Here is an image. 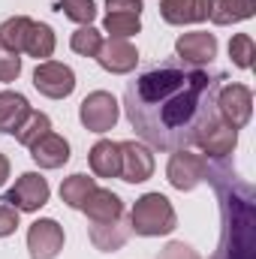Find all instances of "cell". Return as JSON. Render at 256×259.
<instances>
[{
  "mask_svg": "<svg viewBox=\"0 0 256 259\" xmlns=\"http://www.w3.org/2000/svg\"><path fill=\"white\" fill-rule=\"evenodd\" d=\"M226 75L190 66L178 58L145 66L124 91V112L136 136L157 151L196 145L199 133L217 118L214 97Z\"/></svg>",
  "mask_w": 256,
  "mask_h": 259,
  "instance_id": "6da1fadb",
  "label": "cell"
},
{
  "mask_svg": "<svg viewBox=\"0 0 256 259\" xmlns=\"http://www.w3.org/2000/svg\"><path fill=\"white\" fill-rule=\"evenodd\" d=\"M55 46H58V36L52 30V24H42V21H33L30 24V33H27V42H24V52L30 58L39 61H49L55 55Z\"/></svg>",
  "mask_w": 256,
  "mask_h": 259,
  "instance_id": "7402d4cb",
  "label": "cell"
},
{
  "mask_svg": "<svg viewBox=\"0 0 256 259\" xmlns=\"http://www.w3.org/2000/svg\"><path fill=\"white\" fill-rule=\"evenodd\" d=\"M100 46H103V33H100L94 24H81V27L69 36V49H72L75 55H81V58H97Z\"/></svg>",
  "mask_w": 256,
  "mask_h": 259,
  "instance_id": "484cf974",
  "label": "cell"
},
{
  "mask_svg": "<svg viewBox=\"0 0 256 259\" xmlns=\"http://www.w3.org/2000/svg\"><path fill=\"white\" fill-rule=\"evenodd\" d=\"M30 157L39 169H61L64 163H69V142L61 133H46L39 142L30 145Z\"/></svg>",
  "mask_w": 256,
  "mask_h": 259,
  "instance_id": "9a60e30c",
  "label": "cell"
},
{
  "mask_svg": "<svg viewBox=\"0 0 256 259\" xmlns=\"http://www.w3.org/2000/svg\"><path fill=\"white\" fill-rule=\"evenodd\" d=\"M88 163H91V172L97 178H118L121 175V148H118V142L100 139L88 151Z\"/></svg>",
  "mask_w": 256,
  "mask_h": 259,
  "instance_id": "ac0fdd59",
  "label": "cell"
},
{
  "mask_svg": "<svg viewBox=\"0 0 256 259\" xmlns=\"http://www.w3.org/2000/svg\"><path fill=\"white\" fill-rule=\"evenodd\" d=\"M253 12L256 0H208V18L217 27L247 21V18H253Z\"/></svg>",
  "mask_w": 256,
  "mask_h": 259,
  "instance_id": "d6986e66",
  "label": "cell"
},
{
  "mask_svg": "<svg viewBox=\"0 0 256 259\" xmlns=\"http://www.w3.org/2000/svg\"><path fill=\"white\" fill-rule=\"evenodd\" d=\"M157 259H199V253L193 250L190 244H184V241H169V244L160 250Z\"/></svg>",
  "mask_w": 256,
  "mask_h": 259,
  "instance_id": "4dcf8cb0",
  "label": "cell"
},
{
  "mask_svg": "<svg viewBox=\"0 0 256 259\" xmlns=\"http://www.w3.org/2000/svg\"><path fill=\"white\" fill-rule=\"evenodd\" d=\"M15 229H18V211H15L12 205L0 202V238L15 235Z\"/></svg>",
  "mask_w": 256,
  "mask_h": 259,
  "instance_id": "f546056e",
  "label": "cell"
},
{
  "mask_svg": "<svg viewBox=\"0 0 256 259\" xmlns=\"http://www.w3.org/2000/svg\"><path fill=\"white\" fill-rule=\"evenodd\" d=\"M253 36L250 33H235L232 39H229V58H232V64L238 66V69H250L253 64Z\"/></svg>",
  "mask_w": 256,
  "mask_h": 259,
  "instance_id": "83f0119b",
  "label": "cell"
},
{
  "mask_svg": "<svg viewBox=\"0 0 256 259\" xmlns=\"http://www.w3.org/2000/svg\"><path fill=\"white\" fill-rule=\"evenodd\" d=\"M175 58L190 66H205L217 58V36L205 33V30H193V33H181L175 39Z\"/></svg>",
  "mask_w": 256,
  "mask_h": 259,
  "instance_id": "8fae6325",
  "label": "cell"
},
{
  "mask_svg": "<svg viewBox=\"0 0 256 259\" xmlns=\"http://www.w3.org/2000/svg\"><path fill=\"white\" fill-rule=\"evenodd\" d=\"M97 64L112 75H127L139 64V52L130 39H112L109 36V39H103V46L97 52Z\"/></svg>",
  "mask_w": 256,
  "mask_h": 259,
  "instance_id": "7c38bea8",
  "label": "cell"
},
{
  "mask_svg": "<svg viewBox=\"0 0 256 259\" xmlns=\"http://www.w3.org/2000/svg\"><path fill=\"white\" fill-rule=\"evenodd\" d=\"M55 9L64 12L66 18L75 21V24H91L97 18V3L94 0H58Z\"/></svg>",
  "mask_w": 256,
  "mask_h": 259,
  "instance_id": "4316f807",
  "label": "cell"
},
{
  "mask_svg": "<svg viewBox=\"0 0 256 259\" xmlns=\"http://www.w3.org/2000/svg\"><path fill=\"white\" fill-rule=\"evenodd\" d=\"M211 187L220 199V244L211 259H256V190L226 163H208Z\"/></svg>",
  "mask_w": 256,
  "mask_h": 259,
  "instance_id": "7a4b0ae2",
  "label": "cell"
},
{
  "mask_svg": "<svg viewBox=\"0 0 256 259\" xmlns=\"http://www.w3.org/2000/svg\"><path fill=\"white\" fill-rule=\"evenodd\" d=\"M46 133H52V118H49L46 112H30V115L24 118V124L15 130L12 136H15V142H18V145L30 148V145H33V142H39Z\"/></svg>",
  "mask_w": 256,
  "mask_h": 259,
  "instance_id": "d4e9b609",
  "label": "cell"
},
{
  "mask_svg": "<svg viewBox=\"0 0 256 259\" xmlns=\"http://www.w3.org/2000/svg\"><path fill=\"white\" fill-rule=\"evenodd\" d=\"M27 250L30 259H55L64 250V226L52 217H39L27 229Z\"/></svg>",
  "mask_w": 256,
  "mask_h": 259,
  "instance_id": "30bf717a",
  "label": "cell"
},
{
  "mask_svg": "<svg viewBox=\"0 0 256 259\" xmlns=\"http://www.w3.org/2000/svg\"><path fill=\"white\" fill-rule=\"evenodd\" d=\"M21 75V58L18 55H9V52H0V81L9 84Z\"/></svg>",
  "mask_w": 256,
  "mask_h": 259,
  "instance_id": "f1b7e54d",
  "label": "cell"
},
{
  "mask_svg": "<svg viewBox=\"0 0 256 259\" xmlns=\"http://www.w3.org/2000/svg\"><path fill=\"white\" fill-rule=\"evenodd\" d=\"M33 88L49 100H66L75 91V72L61 61H39L33 69Z\"/></svg>",
  "mask_w": 256,
  "mask_h": 259,
  "instance_id": "52a82bcc",
  "label": "cell"
},
{
  "mask_svg": "<svg viewBox=\"0 0 256 259\" xmlns=\"http://www.w3.org/2000/svg\"><path fill=\"white\" fill-rule=\"evenodd\" d=\"M6 178H9V157L0 154V187L6 184Z\"/></svg>",
  "mask_w": 256,
  "mask_h": 259,
  "instance_id": "d6a6232c",
  "label": "cell"
},
{
  "mask_svg": "<svg viewBox=\"0 0 256 259\" xmlns=\"http://www.w3.org/2000/svg\"><path fill=\"white\" fill-rule=\"evenodd\" d=\"M118 118H121V109H118V100L109 91H94L78 106V121L91 133H109L118 124Z\"/></svg>",
  "mask_w": 256,
  "mask_h": 259,
  "instance_id": "8992f818",
  "label": "cell"
},
{
  "mask_svg": "<svg viewBox=\"0 0 256 259\" xmlns=\"http://www.w3.org/2000/svg\"><path fill=\"white\" fill-rule=\"evenodd\" d=\"M81 211L88 214L91 223H109V220H118L124 214V199L106 187H97L88 196V202L81 205Z\"/></svg>",
  "mask_w": 256,
  "mask_h": 259,
  "instance_id": "e0dca14e",
  "label": "cell"
},
{
  "mask_svg": "<svg viewBox=\"0 0 256 259\" xmlns=\"http://www.w3.org/2000/svg\"><path fill=\"white\" fill-rule=\"evenodd\" d=\"M30 103L24 94L18 91H0V133H15V130L24 124V118L30 115Z\"/></svg>",
  "mask_w": 256,
  "mask_h": 259,
  "instance_id": "ffe728a7",
  "label": "cell"
},
{
  "mask_svg": "<svg viewBox=\"0 0 256 259\" xmlns=\"http://www.w3.org/2000/svg\"><path fill=\"white\" fill-rule=\"evenodd\" d=\"M121 148V181L127 184H145L151 175H154V154L145 142H136V139H127V142H118Z\"/></svg>",
  "mask_w": 256,
  "mask_h": 259,
  "instance_id": "9c48e42d",
  "label": "cell"
},
{
  "mask_svg": "<svg viewBox=\"0 0 256 259\" xmlns=\"http://www.w3.org/2000/svg\"><path fill=\"white\" fill-rule=\"evenodd\" d=\"M160 15L166 24H199L208 21V0H160Z\"/></svg>",
  "mask_w": 256,
  "mask_h": 259,
  "instance_id": "2e32d148",
  "label": "cell"
},
{
  "mask_svg": "<svg viewBox=\"0 0 256 259\" xmlns=\"http://www.w3.org/2000/svg\"><path fill=\"white\" fill-rule=\"evenodd\" d=\"M196 145L202 148V154H208V157H214V160H223V157H229V154L235 151V145H238V130H232L229 124H223L220 118H214L208 127L199 133Z\"/></svg>",
  "mask_w": 256,
  "mask_h": 259,
  "instance_id": "4fadbf2b",
  "label": "cell"
},
{
  "mask_svg": "<svg viewBox=\"0 0 256 259\" xmlns=\"http://www.w3.org/2000/svg\"><path fill=\"white\" fill-rule=\"evenodd\" d=\"M88 235H91V244H94L97 250L115 253V250H121V247L127 244V238L133 235V229H130V220L121 214L118 220H109V223H91Z\"/></svg>",
  "mask_w": 256,
  "mask_h": 259,
  "instance_id": "5bb4252c",
  "label": "cell"
},
{
  "mask_svg": "<svg viewBox=\"0 0 256 259\" xmlns=\"http://www.w3.org/2000/svg\"><path fill=\"white\" fill-rule=\"evenodd\" d=\"M106 9L109 12H133V15H142V0H106Z\"/></svg>",
  "mask_w": 256,
  "mask_h": 259,
  "instance_id": "1f68e13d",
  "label": "cell"
},
{
  "mask_svg": "<svg viewBox=\"0 0 256 259\" xmlns=\"http://www.w3.org/2000/svg\"><path fill=\"white\" fill-rule=\"evenodd\" d=\"M178 226L175 208L163 193H145L136 199L133 211H130V229L142 238H160L169 235Z\"/></svg>",
  "mask_w": 256,
  "mask_h": 259,
  "instance_id": "3957f363",
  "label": "cell"
},
{
  "mask_svg": "<svg viewBox=\"0 0 256 259\" xmlns=\"http://www.w3.org/2000/svg\"><path fill=\"white\" fill-rule=\"evenodd\" d=\"M214 109H217V118L232 130L247 127L250 115H253V91L247 84H238V81L220 84V91L214 97Z\"/></svg>",
  "mask_w": 256,
  "mask_h": 259,
  "instance_id": "277c9868",
  "label": "cell"
},
{
  "mask_svg": "<svg viewBox=\"0 0 256 259\" xmlns=\"http://www.w3.org/2000/svg\"><path fill=\"white\" fill-rule=\"evenodd\" d=\"M208 175V157L205 154H193L187 148L181 151H172L169 157V166H166V178L175 190L187 193V190H196Z\"/></svg>",
  "mask_w": 256,
  "mask_h": 259,
  "instance_id": "5b68a950",
  "label": "cell"
},
{
  "mask_svg": "<svg viewBox=\"0 0 256 259\" xmlns=\"http://www.w3.org/2000/svg\"><path fill=\"white\" fill-rule=\"evenodd\" d=\"M103 30L112 36V39H130L142 30V18L133 15V12H106L103 18Z\"/></svg>",
  "mask_w": 256,
  "mask_h": 259,
  "instance_id": "cb8c5ba5",
  "label": "cell"
},
{
  "mask_svg": "<svg viewBox=\"0 0 256 259\" xmlns=\"http://www.w3.org/2000/svg\"><path fill=\"white\" fill-rule=\"evenodd\" d=\"M49 196H52V187L39 172H24V175H18L15 187L6 190L3 202L12 205L15 211H39L49 202Z\"/></svg>",
  "mask_w": 256,
  "mask_h": 259,
  "instance_id": "ba28073f",
  "label": "cell"
},
{
  "mask_svg": "<svg viewBox=\"0 0 256 259\" xmlns=\"http://www.w3.org/2000/svg\"><path fill=\"white\" fill-rule=\"evenodd\" d=\"M97 190V181L91 178V175H81V172H75V175H69L64 178V184H61V199H64L69 208H78L81 211V205L88 202V196Z\"/></svg>",
  "mask_w": 256,
  "mask_h": 259,
  "instance_id": "603a6c76",
  "label": "cell"
},
{
  "mask_svg": "<svg viewBox=\"0 0 256 259\" xmlns=\"http://www.w3.org/2000/svg\"><path fill=\"white\" fill-rule=\"evenodd\" d=\"M30 24H33V18H27V15L6 18L0 24V46H3V52L21 55L24 52V42H27V33H30Z\"/></svg>",
  "mask_w": 256,
  "mask_h": 259,
  "instance_id": "44dd1931",
  "label": "cell"
}]
</instances>
